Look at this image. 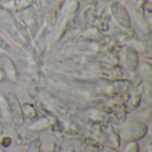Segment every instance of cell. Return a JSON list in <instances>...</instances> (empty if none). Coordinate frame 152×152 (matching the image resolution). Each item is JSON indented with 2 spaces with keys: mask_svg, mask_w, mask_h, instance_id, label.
Listing matches in <instances>:
<instances>
[{
  "mask_svg": "<svg viewBox=\"0 0 152 152\" xmlns=\"http://www.w3.org/2000/svg\"><path fill=\"white\" fill-rule=\"evenodd\" d=\"M148 132V127L145 124L135 123L128 127L121 135V141L125 143L130 142H137L142 139Z\"/></svg>",
  "mask_w": 152,
  "mask_h": 152,
  "instance_id": "obj_1",
  "label": "cell"
},
{
  "mask_svg": "<svg viewBox=\"0 0 152 152\" xmlns=\"http://www.w3.org/2000/svg\"><path fill=\"white\" fill-rule=\"evenodd\" d=\"M6 103L9 108V110L14 119V122L16 126H22L24 124V114L22 111V108L20 103L19 102V100L15 96L13 93H7L6 95Z\"/></svg>",
  "mask_w": 152,
  "mask_h": 152,
  "instance_id": "obj_2",
  "label": "cell"
},
{
  "mask_svg": "<svg viewBox=\"0 0 152 152\" xmlns=\"http://www.w3.org/2000/svg\"><path fill=\"white\" fill-rule=\"evenodd\" d=\"M0 116H1L4 127H5L7 133L11 136H15L17 133V129H16L17 126L9 110V108L7 106L5 100L2 97L1 94H0Z\"/></svg>",
  "mask_w": 152,
  "mask_h": 152,
  "instance_id": "obj_3",
  "label": "cell"
},
{
  "mask_svg": "<svg viewBox=\"0 0 152 152\" xmlns=\"http://www.w3.org/2000/svg\"><path fill=\"white\" fill-rule=\"evenodd\" d=\"M110 11H111L113 17L115 18V20L118 21V23L120 26L126 28H128L131 27V21H130L128 12L120 3L113 2L110 5Z\"/></svg>",
  "mask_w": 152,
  "mask_h": 152,
  "instance_id": "obj_4",
  "label": "cell"
},
{
  "mask_svg": "<svg viewBox=\"0 0 152 152\" xmlns=\"http://www.w3.org/2000/svg\"><path fill=\"white\" fill-rule=\"evenodd\" d=\"M0 61H1L4 74L12 81H16L17 71H16V69H15L13 62L10 60L8 55H6L5 53H1L0 54Z\"/></svg>",
  "mask_w": 152,
  "mask_h": 152,
  "instance_id": "obj_5",
  "label": "cell"
},
{
  "mask_svg": "<svg viewBox=\"0 0 152 152\" xmlns=\"http://www.w3.org/2000/svg\"><path fill=\"white\" fill-rule=\"evenodd\" d=\"M138 62L139 61L136 51L132 47H129L126 53V63L127 68L131 70H134L138 67Z\"/></svg>",
  "mask_w": 152,
  "mask_h": 152,
  "instance_id": "obj_6",
  "label": "cell"
},
{
  "mask_svg": "<svg viewBox=\"0 0 152 152\" xmlns=\"http://www.w3.org/2000/svg\"><path fill=\"white\" fill-rule=\"evenodd\" d=\"M48 127H49V122L45 118H39L28 126V129L34 132L43 131V130L47 129Z\"/></svg>",
  "mask_w": 152,
  "mask_h": 152,
  "instance_id": "obj_7",
  "label": "cell"
},
{
  "mask_svg": "<svg viewBox=\"0 0 152 152\" xmlns=\"http://www.w3.org/2000/svg\"><path fill=\"white\" fill-rule=\"evenodd\" d=\"M141 74L144 78V81L151 86V67L148 63H143L141 67Z\"/></svg>",
  "mask_w": 152,
  "mask_h": 152,
  "instance_id": "obj_8",
  "label": "cell"
},
{
  "mask_svg": "<svg viewBox=\"0 0 152 152\" xmlns=\"http://www.w3.org/2000/svg\"><path fill=\"white\" fill-rule=\"evenodd\" d=\"M21 108H22L23 114H25L28 118H34L37 116L36 110H35V109L33 108V106H31V104H29V103H24L23 106H22Z\"/></svg>",
  "mask_w": 152,
  "mask_h": 152,
  "instance_id": "obj_9",
  "label": "cell"
},
{
  "mask_svg": "<svg viewBox=\"0 0 152 152\" xmlns=\"http://www.w3.org/2000/svg\"><path fill=\"white\" fill-rule=\"evenodd\" d=\"M142 41L144 42V45H146V48L148 49V51L150 52L151 51V31L149 29H143L142 31Z\"/></svg>",
  "mask_w": 152,
  "mask_h": 152,
  "instance_id": "obj_10",
  "label": "cell"
},
{
  "mask_svg": "<svg viewBox=\"0 0 152 152\" xmlns=\"http://www.w3.org/2000/svg\"><path fill=\"white\" fill-rule=\"evenodd\" d=\"M140 151V146L137 143V142H126L123 152H139Z\"/></svg>",
  "mask_w": 152,
  "mask_h": 152,
  "instance_id": "obj_11",
  "label": "cell"
},
{
  "mask_svg": "<svg viewBox=\"0 0 152 152\" xmlns=\"http://www.w3.org/2000/svg\"><path fill=\"white\" fill-rule=\"evenodd\" d=\"M40 147H41L40 141L38 139H35L29 144V146L27 150V152H40Z\"/></svg>",
  "mask_w": 152,
  "mask_h": 152,
  "instance_id": "obj_12",
  "label": "cell"
},
{
  "mask_svg": "<svg viewBox=\"0 0 152 152\" xmlns=\"http://www.w3.org/2000/svg\"><path fill=\"white\" fill-rule=\"evenodd\" d=\"M0 47L3 48L4 51H7V50H10L11 51V47L9 46V45L6 43L5 40H4L1 37H0Z\"/></svg>",
  "mask_w": 152,
  "mask_h": 152,
  "instance_id": "obj_13",
  "label": "cell"
},
{
  "mask_svg": "<svg viewBox=\"0 0 152 152\" xmlns=\"http://www.w3.org/2000/svg\"><path fill=\"white\" fill-rule=\"evenodd\" d=\"M1 145L4 146V147H8L9 145H11V138L8 137V136L4 137L1 140Z\"/></svg>",
  "mask_w": 152,
  "mask_h": 152,
  "instance_id": "obj_14",
  "label": "cell"
},
{
  "mask_svg": "<svg viewBox=\"0 0 152 152\" xmlns=\"http://www.w3.org/2000/svg\"><path fill=\"white\" fill-rule=\"evenodd\" d=\"M99 152H119L117 150L111 148V147H109V146H102V148L100 150Z\"/></svg>",
  "mask_w": 152,
  "mask_h": 152,
  "instance_id": "obj_15",
  "label": "cell"
},
{
  "mask_svg": "<svg viewBox=\"0 0 152 152\" xmlns=\"http://www.w3.org/2000/svg\"><path fill=\"white\" fill-rule=\"evenodd\" d=\"M151 142L150 141L145 146V152H151Z\"/></svg>",
  "mask_w": 152,
  "mask_h": 152,
  "instance_id": "obj_16",
  "label": "cell"
},
{
  "mask_svg": "<svg viewBox=\"0 0 152 152\" xmlns=\"http://www.w3.org/2000/svg\"><path fill=\"white\" fill-rule=\"evenodd\" d=\"M4 132V125H3V122H2V119H1V116H0V134H2Z\"/></svg>",
  "mask_w": 152,
  "mask_h": 152,
  "instance_id": "obj_17",
  "label": "cell"
},
{
  "mask_svg": "<svg viewBox=\"0 0 152 152\" xmlns=\"http://www.w3.org/2000/svg\"><path fill=\"white\" fill-rule=\"evenodd\" d=\"M3 73H4V72L0 70V81L4 78V74H3Z\"/></svg>",
  "mask_w": 152,
  "mask_h": 152,
  "instance_id": "obj_18",
  "label": "cell"
},
{
  "mask_svg": "<svg viewBox=\"0 0 152 152\" xmlns=\"http://www.w3.org/2000/svg\"><path fill=\"white\" fill-rule=\"evenodd\" d=\"M0 152H5V151H4V150L2 147H0Z\"/></svg>",
  "mask_w": 152,
  "mask_h": 152,
  "instance_id": "obj_19",
  "label": "cell"
},
{
  "mask_svg": "<svg viewBox=\"0 0 152 152\" xmlns=\"http://www.w3.org/2000/svg\"><path fill=\"white\" fill-rule=\"evenodd\" d=\"M2 1H7V0H2Z\"/></svg>",
  "mask_w": 152,
  "mask_h": 152,
  "instance_id": "obj_20",
  "label": "cell"
}]
</instances>
